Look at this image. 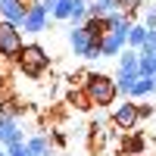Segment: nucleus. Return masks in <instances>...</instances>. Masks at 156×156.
Here are the masks:
<instances>
[{"instance_id": "7", "label": "nucleus", "mask_w": 156, "mask_h": 156, "mask_svg": "<svg viewBox=\"0 0 156 156\" xmlns=\"http://www.w3.org/2000/svg\"><path fill=\"white\" fill-rule=\"evenodd\" d=\"M137 122H140V119H137V103H134V100H125L122 106H115V112H112V125H115V128L131 131Z\"/></svg>"}, {"instance_id": "18", "label": "nucleus", "mask_w": 156, "mask_h": 156, "mask_svg": "<svg viewBox=\"0 0 156 156\" xmlns=\"http://www.w3.org/2000/svg\"><path fill=\"white\" fill-rule=\"evenodd\" d=\"M115 90L119 94H131V87H134V81H137V75L134 72H115Z\"/></svg>"}, {"instance_id": "29", "label": "nucleus", "mask_w": 156, "mask_h": 156, "mask_svg": "<svg viewBox=\"0 0 156 156\" xmlns=\"http://www.w3.org/2000/svg\"><path fill=\"white\" fill-rule=\"evenodd\" d=\"M3 81H6V75H3V69H0V84H3Z\"/></svg>"}, {"instance_id": "11", "label": "nucleus", "mask_w": 156, "mask_h": 156, "mask_svg": "<svg viewBox=\"0 0 156 156\" xmlns=\"http://www.w3.org/2000/svg\"><path fill=\"white\" fill-rule=\"evenodd\" d=\"M106 19V31H128L134 25V19L128 16V12H122V9H112L109 16H103Z\"/></svg>"}, {"instance_id": "30", "label": "nucleus", "mask_w": 156, "mask_h": 156, "mask_svg": "<svg viewBox=\"0 0 156 156\" xmlns=\"http://www.w3.org/2000/svg\"><path fill=\"white\" fill-rule=\"evenodd\" d=\"M0 156H6V150H3V147H0Z\"/></svg>"}, {"instance_id": "19", "label": "nucleus", "mask_w": 156, "mask_h": 156, "mask_svg": "<svg viewBox=\"0 0 156 156\" xmlns=\"http://www.w3.org/2000/svg\"><path fill=\"white\" fill-rule=\"evenodd\" d=\"M153 72H156V53H140L137 56V75L153 78Z\"/></svg>"}, {"instance_id": "23", "label": "nucleus", "mask_w": 156, "mask_h": 156, "mask_svg": "<svg viewBox=\"0 0 156 156\" xmlns=\"http://www.w3.org/2000/svg\"><path fill=\"white\" fill-rule=\"evenodd\" d=\"M115 3H119V9H122V12L134 16V12L140 9V3H144V0H115Z\"/></svg>"}, {"instance_id": "21", "label": "nucleus", "mask_w": 156, "mask_h": 156, "mask_svg": "<svg viewBox=\"0 0 156 156\" xmlns=\"http://www.w3.org/2000/svg\"><path fill=\"white\" fill-rule=\"evenodd\" d=\"M0 115L3 119H19V115H25V106H19L16 100H0Z\"/></svg>"}, {"instance_id": "15", "label": "nucleus", "mask_w": 156, "mask_h": 156, "mask_svg": "<svg viewBox=\"0 0 156 156\" xmlns=\"http://www.w3.org/2000/svg\"><path fill=\"white\" fill-rule=\"evenodd\" d=\"M144 147H147V140L140 137V134H131V137L122 140V156H140Z\"/></svg>"}, {"instance_id": "12", "label": "nucleus", "mask_w": 156, "mask_h": 156, "mask_svg": "<svg viewBox=\"0 0 156 156\" xmlns=\"http://www.w3.org/2000/svg\"><path fill=\"white\" fill-rule=\"evenodd\" d=\"M25 147H28V153H31V156H56V153H53V147H50V140H47L44 134L28 137V140H25Z\"/></svg>"}, {"instance_id": "17", "label": "nucleus", "mask_w": 156, "mask_h": 156, "mask_svg": "<svg viewBox=\"0 0 156 156\" xmlns=\"http://www.w3.org/2000/svg\"><path fill=\"white\" fill-rule=\"evenodd\" d=\"M137 56H140L137 50H128L125 47L122 53H119V72H134L137 75Z\"/></svg>"}, {"instance_id": "4", "label": "nucleus", "mask_w": 156, "mask_h": 156, "mask_svg": "<svg viewBox=\"0 0 156 156\" xmlns=\"http://www.w3.org/2000/svg\"><path fill=\"white\" fill-rule=\"evenodd\" d=\"M69 47H72V53L81 56V59H100V44L87 34L84 25H72V31H69Z\"/></svg>"}, {"instance_id": "26", "label": "nucleus", "mask_w": 156, "mask_h": 156, "mask_svg": "<svg viewBox=\"0 0 156 156\" xmlns=\"http://www.w3.org/2000/svg\"><path fill=\"white\" fill-rule=\"evenodd\" d=\"M144 25H147V28H156V6H147V12H144Z\"/></svg>"}, {"instance_id": "2", "label": "nucleus", "mask_w": 156, "mask_h": 156, "mask_svg": "<svg viewBox=\"0 0 156 156\" xmlns=\"http://www.w3.org/2000/svg\"><path fill=\"white\" fill-rule=\"evenodd\" d=\"M16 62H19V69H22V75H25V78L37 81V78L47 72L50 56H47V50H44L41 44H25V47H22V53L16 56Z\"/></svg>"}, {"instance_id": "22", "label": "nucleus", "mask_w": 156, "mask_h": 156, "mask_svg": "<svg viewBox=\"0 0 156 156\" xmlns=\"http://www.w3.org/2000/svg\"><path fill=\"white\" fill-rule=\"evenodd\" d=\"M90 140H94V144H97V140H100V144L106 140V125H103V122H90Z\"/></svg>"}, {"instance_id": "24", "label": "nucleus", "mask_w": 156, "mask_h": 156, "mask_svg": "<svg viewBox=\"0 0 156 156\" xmlns=\"http://www.w3.org/2000/svg\"><path fill=\"white\" fill-rule=\"evenodd\" d=\"M137 53H156V28L147 31V41H144V47H140Z\"/></svg>"}, {"instance_id": "6", "label": "nucleus", "mask_w": 156, "mask_h": 156, "mask_svg": "<svg viewBox=\"0 0 156 156\" xmlns=\"http://www.w3.org/2000/svg\"><path fill=\"white\" fill-rule=\"evenodd\" d=\"M47 25H50V12L44 3H31L28 12H25V22H22V28L28 31V34H41L47 31Z\"/></svg>"}, {"instance_id": "5", "label": "nucleus", "mask_w": 156, "mask_h": 156, "mask_svg": "<svg viewBox=\"0 0 156 156\" xmlns=\"http://www.w3.org/2000/svg\"><path fill=\"white\" fill-rule=\"evenodd\" d=\"M22 47H25V41H22L19 25L0 19V59H16L22 53Z\"/></svg>"}, {"instance_id": "1", "label": "nucleus", "mask_w": 156, "mask_h": 156, "mask_svg": "<svg viewBox=\"0 0 156 156\" xmlns=\"http://www.w3.org/2000/svg\"><path fill=\"white\" fill-rule=\"evenodd\" d=\"M81 90L87 94L90 106H112L115 97H119L115 81H112L109 75H103V72H87L84 81H81Z\"/></svg>"}, {"instance_id": "27", "label": "nucleus", "mask_w": 156, "mask_h": 156, "mask_svg": "<svg viewBox=\"0 0 156 156\" xmlns=\"http://www.w3.org/2000/svg\"><path fill=\"white\" fill-rule=\"evenodd\" d=\"M153 115V106H147V103H137V119L144 122V119H150Z\"/></svg>"}, {"instance_id": "14", "label": "nucleus", "mask_w": 156, "mask_h": 156, "mask_svg": "<svg viewBox=\"0 0 156 156\" xmlns=\"http://www.w3.org/2000/svg\"><path fill=\"white\" fill-rule=\"evenodd\" d=\"M147 25H131V28H128V50H140V47H144V41H147Z\"/></svg>"}, {"instance_id": "25", "label": "nucleus", "mask_w": 156, "mask_h": 156, "mask_svg": "<svg viewBox=\"0 0 156 156\" xmlns=\"http://www.w3.org/2000/svg\"><path fill=\"white\" fill-rule=\"evenodd\" d=\"M6 156H31V153H28V147H25V140H22V144L6 147Z\"/></svg>"}, {"instance_id": "20", "label": "nucleus", "mask_w": 156, "mask_h": 156, "mask_svg": "<svg viewBox=\"0 0 156 156\" xmlns=\"http://www.w3.org/2000/svg\"><path fill=\"white\" fill-rule=\"evenodd\" d=\"M66 103L75 106V109H90V100H87V94H84L81 87H72L69 94H66Z\"/></svg>"}, {"instance_id": "13", "label": "nucleus", "mask_w": 156, "mask_h": 156, "mask_svg": "<svg viewBox=\"0 0 156 156\" xmlns=\"http://www.w3.org/2000/svg\"><path fill=\"white\" fill-rule=\"evenodd\" d=\"M112 9H119V3H115V0H87V19L109 16Z\"/></svg>"}, {"instance_id": "8", "label": "nucleus", "mask_w": 156, "mask_h": 156, "mask_svg": "<svg viewBox=\"0 0 156 156\" xmlns=\"http://www.w3.org/2000/svg\"><path fill=\"white\" fill-rule=\"evenodd\" d=\"M128 44V31H106L100 41V59L103 56H119Z\"/></svg>"}, {"instance_id": "16", "label": "nucleus", "mask_w": 156, "mask_h": 156, "mask_svg": "<svg viewBox=\"0 0 156 156\" xmlns=\"http://www.w3.org/2000/svg\"><path fill=\"white\" fill-rule=\"evenodd\" d=\"M153 90H156V78L137 75V81H134V87H131V94H128V97H150Z\"/></svg>"}, {"instance_id": "9", "label": "nucleus", "mask_w": 156, "mask_h": 156, "mask_svg": "<svg viewBox=\"0 0 156 156\" xmlns=\"http://www.w3.org/2000/svg\"><path fill=\"white\" fill-rule=\"evenodd\" d=\"M25 134H22V128H19V119H3L0 115V147H12V144H22Z\"/></svg>"}, {"instance_id": "3", "label": "nucleus", "mask_w": 156, "mask_h": 156, "mask_svg": "<svg viewBox=\"0 0 156 156\" xmlns=\"http://www.w3.org/2000/svg\"><path fill=\"white\" fill-rule=\"evenodd\" d=\"M50 19L84 25V19H87V0H56V3L50 6Z\"/></svg>"}, {"instance_id": "10", "label": "nucleus", "mask_w": 156, "mask_h": 156, "mask_svg": "<svg viewBox=\"0 0 156 156\" xmlns=\"http://www.w3.org/2000/svg\"><path fill=\"white\" fill-rule=\"evenodd\" d=\"M25 12H28V6H25L22 0H0V19H3V22H12V25L22 28Z\"/></svg>"}, {"instance_id": "28", "label": "nucleus", "mask_w": 156, "mask_h": 156, "mask_svg": "<svg viewBox=\"0 0 156 156\" xmlns=\"http://www.w3.org/2000/svg\"><path fill=\"white\" fill-rule=\"evenodd\" d=\"M50 140H53L56 147H66V134H62V131H53V134H50Z\"/></svg>"}]
</instances>
